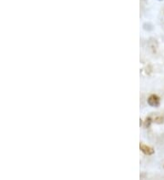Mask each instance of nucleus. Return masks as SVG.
<instances>
[{
    "mask_svg": "<svg viewBox=\"0 0 164 180\" xmlns=\"http://www.w3.org/2000/svg\"><path fill=\"white\" fill-rule=\"evenodd\" d=\"M148 104L150 105H151V107H157V105H159V104H160L159 97H157L156 95H151L148 99Z\"/></svg>",
    "mask_w": 164,
    "mask_h": 180,
    "instance_id": "f257e3e1",
    "label": "nucleus"
},
{
    "mask_svg": "<svg viewBox=\"0 0 164 180\" xmlns=\"http://www.w3.org/2000/svg\"><path fill=\"white\" fill-rule=\"evenodd\" d=\"M140 147V150L143 152L145 155H152L153 153H154V150H153V148L150 147V146H148L144 144H141L139 146Z\"/></svg>",
    "mask_w": 164,
    "mask_h": 180,
    "instance_id": "f03ea898",
    "label": "nucleus"
},
{
    "mask_svg": "<svg viewBox=\"0 0 164 180\" xmlns=\"http://www.w3.org/2000/svg\"><path fill=\"white\" fill-rule=\"evenodd\" d=\"M155 121H156L157 123H162V122H163V118H162V116H160V118H155Z\"/></svg>",
    "mask_w": 164,
    "mask_h": 180,
    "instance_id": "7ed1b4c3",
    "label": "nucleus"
}]
</instances>
